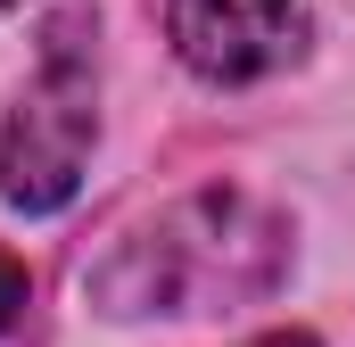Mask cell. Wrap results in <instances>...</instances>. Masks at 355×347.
<instances>
[{"label":"cell","instance_id":"cell-1","mask_svg":"<svg viewBox=\"0 0 355 347\" xmlns=\"http://www.w3.org/2000/svg\"><path fill=\"white\" fill-rule=\"evenodd\" d=\"M289 273V215L265 207L257 190L207 182L182 190L166 207H149L141 223H124L99 257L83 264V289L99 314L141 323V314H223V306H257Z\"/></svg>","mask_w":355,"mask_h":347},{"label":"cell","instance_id":"cell-2","mask_svg":"<svg viewBox=\"0 0 355 347\" xmlns=\"http://www.w3.org/2000/svg\"><path fill=\"white\" fill-rule=\"evenodd\" d=\"M99 141V67H91V17L67 8L42 33V58L25 91L0 108V198L17 215H58L83 190Z\"/></svg>","mask_w":355,"mask_h":347},{"label":"cell","instance_id":"cell-3","mask_svg":"<svg viewBox=\"0 0 355 347\" xmlns=\"http://www.w3.org/2000/svg\"><path fill=\"white\" fill-rule=\"evenodd\" d=\"M174 58L198 83L232 91L297 58L306 42V0H166Z\"/></svg>","mask_w":355,"mask_h":347},{"label":"cell","instance_id":"cell-4","mask_svg":"<svg viewBox=\"0 0 355 347\" xmlns=\"http://www.w3.org/2000/svg\"><path fill=\"white\" fill-rule=\"evenodd\" d=\"M17 314H25V264H17L8 248H0V331H8Z\"/></svg>","mask_w":355,"mask_h":347},{"label":"cell","instance_id":"cell-5","mask_svg":"<svg viewBox=\"0 0 355 347\" xmlns=\"http://www.w3.org/2000/svg\"><path fill=\"white\" fill-rule=\"evenodd\" d=\"M248 347H322L314 331H265V339H248Z\"/></svg>","mask_w":355,"mask_h":347},{"label":"cell","instance_id":"cell-6","mask_svg":"<svg viewBox=\"0 0 355 347\" xmlns=\"http://www.w3.org/2000/svg\"><path fill=\"white\" fill-rule=\"evenodd\" d=\"M0 8H17V0H0Z\"/></svg>","mask_w":355,"mask_h":347}]
</instances>
